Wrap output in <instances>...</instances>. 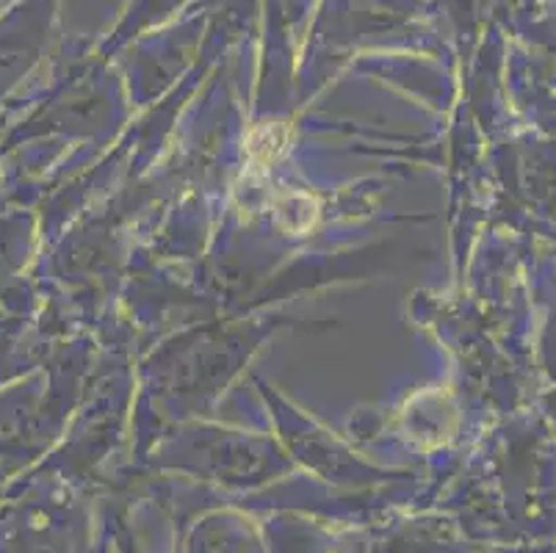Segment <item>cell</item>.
I'll list each match as a JSON object with an SVG mask.
<instances>
[{
	"label": "cell",
	"instance_id": "1",
	"mask_svg": "<svg viewBox=\"0 0 556 553\" xmlns=\"http://www.w3.org/2000/svg\"><path fill=\"white\" fill-rule=\"evenodd\" d=\"M282 144H286V130L282 128H275V125H263V128H257L255 134L250 136V155L252 161H257V164H269V161H275L277 155L282 152Z\"/></svg>",
	"mask_w": 556,
	"mask_h": 553
}]
</instances>
